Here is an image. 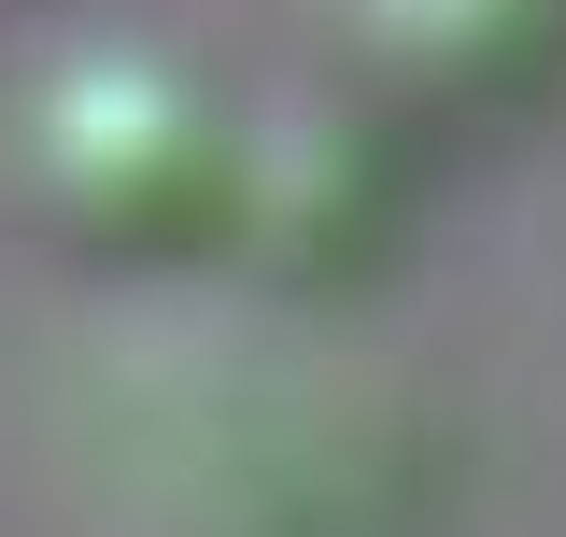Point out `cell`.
<instances>
[{"label":"cell","mask_w":566,"mask_h":537,"mask_svg":"<svg viewBox=\"0 0 566 537\" xmlns=\"http://www.w3.org/2000/svg\"><path fill=\"white\" fill-rule=\"evenodd\" d=\"M29 170H43V212H57L85 255H185L199 227L241 212V141H227V99L170 57H71L29 114Z\"/></svg>","instance_id":"cell-1"},{"label":"cell","mask_w":566,"mask_h":537,"mask_svg":"<svg viewBox=\"0 0 566 537\" xmlns=\"http://www.w3.org/2000/svg\"><path fill=\"white\" fill-rule=\"evenodd\" d=\"M354 14H368V57L424 99H495L566 43V0H354Z\"/></svg>","instance_id":"cell-2"}]
</instances>
